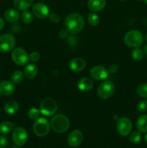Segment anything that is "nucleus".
<instances>
[{
	"mask_svg": "<svg viewBox=\"0 0 147 148\" xmlns=\"http://www.w3.org/2000/svg\"><path fill=\"white\" fill-rule=\"evenodd\" d=\"M33 14L37 18L46 19L48 17L50 14V10L48 7L44 3H36L33 7Z\"/></svg>",
	"mask_w": 147,
	"mask_h": 148,
	"instance_id": "nucleus-11",
	"label": "nucleus"
},
{
	"mask_svg": "<svg viewBox=\"0 0 147 148\" xmlns=\"http://www.w3.org/2000/svg\"><path fill=\"white\" fill-rule=\"evenodd\" d=\"M21 20L24 24H30L33 20V14L29 10H24L20 14Z\"/></svg>",
	"mask_w": 147,
	"mask_h": 148,
	"instance_id": "nucleus-24",
	"label": "nucleus"
},
{
	"mask_svg": "<svg viewBox=\"0 0 147 148\" xmlns=\"http://www.w3.org/2000/svg\"><path fill=\"white\" fill-rule=\"evenodd\" d=\"M40 53H37V52H32L30 54L29 56V60H30L31 62H36L40 59Z\"/></svg>",
	"mask_w": 147,
	"mask_h": 148,
	"instance_id": "nucleus-33",
	"label": "nucleus"
},
{
	"mask_svg": "<svg viewBox=\"0 0 147 148\" xmlns=\"http://www.w3.org/2000/svg\"><path fill=\"white\" fill-rule=\"evenodd\" d=\"M77 87L82 92H89L93 88V82L88 77H82L78 81Z\"/></svg>",
	"mask_w": 147,
	"mask_h": 148,
	"instance_id": "nucleus-16",
	"label": "nucleus"
},
{
	"mask_svg": "<svg viewBox=\"0 0 147 148\" xmlns=\"http://www.w3.org/2000/svg\"><path fill=\"white\" fill-rule=\"evenodd\" d=\"M40 110L37 109L35 107L30 108L27 111V116L32 120H36L39 118L40 116Z\"/></svg>",
	"mask_w": 147,
	"mask_h": 148,
	"instance_id": "nucleus-27",
	"label": "nucleus"
},
{
	"mask_svg": "<svg viewBox=\"0 0 147 148\" xmlns=\"http://www.w3.org/2000/svg\"><path fill=\"white\" fill-rule=\"evenodd\" d=\"M12 60L19 66L25 65L29 61V56L26 51L22 48H16L12 51Z\"/></svg>",
	"mask_w": 147,
	"mask_h": 148,
	"instance_id": "nucleus-7",
	"label": "nucleus"
},
{
	"mask_svg": "<svg viewBox=\"0 0 147 148\" xmlns=\"http://www.w3.org/2000/svg\"><path fill=\"white\" fill-rule=\"evenodd\" d=\"M137 110L141 113H145L147 111V101L143 100L137 104Z\"/></svg>",
	"mask_w": 147,
	"mask_h": 148,
	"instance_id": "nucleus-31",
	"label": "nucleus"
},
{
	"mask_svg": "<svg viewBox=\"0 0 147 148\" xmlns=\"http://www.w3.org/2000/svg\"><path fill=\"white\" fill-rule=\"evenodd\" d=\"M15 86L11 81L4 80L0 82V95L2 96H9L14 93Z\"/></svg>",
	"mask_w": 147,
	"mask_h": 148,
	"instance_id": "nucleus-14",
	"label": "nucleus"
},
{
	"mask_svg": "<svg viewBox=\"0 0 147 148\" xmlns=\"http://www.w3.org/2000/svg\"><path fill=\"white\" fill-rule=\"evenodd\" d=\"M84 20L81 14L72 13L69 14L65 20V28L71 34H77L84 27Z\"/></svg>",
	"mask_w": 147,
	"mask_h": 148,
	"instance_id": "nucleus-1",
	"label": "nucleus"
},
{
	"mask_svg": "<svg viewBox=\"0 0 147 148\" xmlns=\"http://www.w3.org/2000/svg\"><path fill=\"white\" fill-rule=\"evenodd\" d=\"M116 128L120 135L125 137L131 134L132 130V122L127 117H122L118 119L116 123Z\"/></svg>",
	"mask_w": 147,
	"mask_h": 148,
	"instance_id": "nucleus-8",
	"label": "nucleus"
},
{
	"mask_svg": "<svg viewBox=\"0 0 147 148\" xmlns=\"http://www.w3.org/2000/svg\"><path fill=\"white\" fill-rule=\"evenodd\" d=\"M145 142L146 143V144H147V134H146V137H145Z\"/></svg>",
	"mask_w": 147,
	"mask_h": 148,
	"instance_id": "nucleus-36",
	"label": "nucleus"
},
{
	"mask_svg": "<svg viewBox=\"0 0 147 148\" xmlns=\"http://www.w3.org/2000/svg\"><path fill=\"white\" fill-rule=\"evenodd\" d=\"M88 8L92 12L102 11L106 6L105 0H89L88 1Z\"/></svg>",
	"mask_w": 147,
	"mask_h": 148,
	"instance_id": "nucleus-17",
	"label": "nucleus"
},
{
	"mask_svg": "<svg viewBox=\"0 0 147 148\" xmlns=\"http://www.w3.org/2000/svg\"><path fill=\"white\" fill-rule=\"evenodd\" d=\"M115 85L110 80H105L99 85L97 88L98 96L102 99H108L115 92Z\"/></svg>",
	"mask_w": 147,
	"mask_h": 148,
	"instance_id": "nucleus-6",
	"label": "nucleus"
},
{
	"mask_svg": "<svg viewBox=\"0 0 147 148\" xmlns=\"http://www.w3.org/2000/svg\"><path fill=\"white\" fill-rule=\"evenodd\" d=\"M136 127L141 133L147 132V115L142 114L136 121Z\"/></svg>",
	"mask_w": 147,
	"mask_h": 148,
	"instance_id": "nucleus-20",
	"label": "nucleus"
},
{
	"mask_svg": "<svg viewBox=\"0 0 147 148\" xmlns=\"http://www.w3.org/2000/svg\"><path fill=\"white\" fill-rule=\"evenodd\" d=\"M34 0H14V5L17 10H24L30 8L33 4Z\"/></svg>",
	"mask_w": 147,
	"mask_h": 148,
	"instance_id": "nucleus-19",
	"label": "nucleus"
},
{
	"mask_svg": "<svg viewBox=\"0 0 147 148\" xmlns=\"http://www.w3.org/2000/svg\"><path fill=\"white\" fill-rule=\"evenodd\" d=\"M143 1H144V2L145 3V4H147V0H143Z\"/></svg>",
	"mask_w": 147,
	"mask_h": 148,
	"instance_id": "nucleus-37",
	"label": "nucleus"
},
{
	"mask_svg": "<svg viewBox=\"0 0 147 148\" xmlns=\"http://www.w3.org/2000/svg\"><path fill=\"white\" fill-rule=\"evenodd\" d=\"M19 109V105L16 101H10L4 105V110L6 114L9 115H14Z\"/></svg>",
	"mask_w": 147,
	"mask_h": 148,
	"instance_id": "nucleus-21",
	"label": "nucleus"
},
{
	"mask_svg": "<svg viewBox=\"0 0 147 148\" xmlns=\"http://www.w3.org/2000/svg\"><path fill=\"white\" fill-rule=\"evenodd\" d=\"M13 143L17 146H22L27 143L28 135L27 132L22 127H17L13 130L12 132Z\"/></svg>",
	"mask_w": 147,
	"mask_h": 148,
	"instance_id": "nucleus-10",
	"label": "nucleus"
},
{
	"mask_svg": "<svg viewBox=\"0 0 147 148\" xmlns=\"http://www.w3.org/2000/svg\"><path fill=\"white\" fill-rule=\"evenodd\" d=\"M124 43L127 46L131 48H138L144 42L142 33L138 30H131L124 36Z\"/></svg>",
	"mask_w": 147,
	"mask_h": 148,
	"instance_id": "nucleus-3",
	"label": "nucleus"
},
{
	"mask_svg": "<svg viewBox=\"0 0 147 148\" xmlns=\"http://www.w3.org/2000/svg\"><path fill=\"white\" fill-rule=\"evenodd\" d=\"M120 1H125V0H120Z\"/></svg>",
	"mask_w": 147,
	"mask_h": 148,
	"instance_id": "nucleus-39",
	"label": "nucleus"
},
{
	"mask_svg": "<svg viewBox=\"0 0 147 148\" xmlns=\"http://www.w3.org/2000/svg\"><path fill=\"white\" fill-rule=\"evenodd\" d=\"M14 124L10 121H4L0 124V133L2 134H10L14 130Z\"/></svg>",
	"mask_w": 147,
	"mask_h": 148,
	"instance_id": "nucleus-23",
	"label": "nucleus"
},
{
	"mask_svg": "<svg viewBox=\"0 0 147 148\" xmlns=\"http://www.w3.org/2000/svg\"><path fill=\"white\" fill-rule=\"evenodd\" d=\"M15 45V39L12 34H4L0 36V51L9 52L12 50Z\"/></svg>",
	"mask_w": 147,
	"mask_h": 148,
	"instance_id": "nucleus-9",
	"label": "nucleus"
},
{
	"mask_svg": "<svg viewBox=\"0 0 147 148\" xmlns=\"http://www.w3.org/2000/svg\"><path fill=\"white\" fill-rule=\"evenodd\" d=\"M141 134L139 131H135L130 135V141L133 144H137L141 140Z\"/></svg>",
	"mask_w": 147,
	"mask_h": 148,
	"instance_id": "nucleus-30",
	"label": "nucleus"
},
{
	"mask_svg": "<svg viewBox=\"0 0 147 148\" xmlns=\"http://www.w3.org/2000/svg\"><path fill=\"white\" fill-rule=\"evenodd\" d=\"M137 93L141 98H147V83L141 84L137 88Z\"/></svg>",
	"mask_w": 147,
	"mask_h": 148,
	"instance_id": "nucleus-29",
	"label": "nucleus"
},
{
	"mask_svg": "<svg viewBox=\"0 0 147 148\" xmlns=\"http://www.w3.org/2000/svg\"><path fill=\"white\" fill-rule=\"evenodd\" d=\"M23 79H24V74L20 70H17L14 72L11 76L12 82L13 83H20L23 80Z\"/></svg>",
	"mask_w": 147,
	"mask_h": 148,
	"instance_id": "nucleus-25",
	"label": "nucleus"
},
{
	"mask_svg": "<svg viewBox=\"0 0 147 148\" xmlns=\"http://www.w3.org/2000/svg\"><path fill=\"white\" fill-rule=\"evenodd\" d=\"M86 66V62L82 58H75L71 60L69 64V67L74 72H79L83 70Z\"/></svg>",
	"mask_w": 147,
	"mask_h": 148,
	"instance_id": "nucleus-15",
	"label": "nucleus"
},
{
	"mask_svg": "<svg viewBox=\"0 0 147 148\" xmlns=\"http://www.w3.org/2000/svg\"><path fill=\"white\" fill-rule=\"evenodd\" d=\"M4 26V22L1 17H0V30H2V28Z\"/></svg>",
	"mask_w": 147,
	"mask_h": 148,
	"instance_id": "nucleus-35",
	"label": "nucleus"
},
{
	"mask_svg": "<svg viewBox=\"0 0 147 148\" xmlns=\"http://www.w3.org/2000/svg\"><path fill=\"white\" fill-rule=\"evenodd\" d=\"M24 75L28 79H33L35 77L38 72L37 66L33 64H30L24 68Z\"/></svg>",
	"mask_w": 147,
	"mask_h": 148,
	"instance_id": "nucleus-22",
	"label": "nucleus"
},
{
	"mask_svg": "<svg viewBox=\"0 0 147 148\" xmlns=\"http://www.w3.org/2000/svg\"><path fill=\"white\" fill-rule=\"evenodd\" d=\"M4 19L9 23H14L20 18V14L17 9H8L4 14Z\"/></svg>",
	"mask_w": 147,
	"mask_h": 148,
	"instance_id": "nucleus-18",
	"label": "nucleus"
},
{
	"mask_svg": "<svg viewBox=\"0 0 147 148\" xmlns=\"http://www.w3.org/2000/svg\"><path fill=\"white\" fill-rule=\"evenodd\" d=\"M50 124L46 118H38L33 124V132L37 137H45L50 132Z\"/></svg>",
	"mask_w": 147,
	"mask_h": 148,
	"instance_id": "nucleus-5",
	"label": "nucleus"
},
{
	"mask_svg": "<svg viewBox=\"0 0 147 148\" xmlns=\"http://www.w3.org/2000/svg\"><path fill=\"white\" fill-rule=\"evenodd\" d=\"M58 105L53 98H47L43 100L40 105V111L45 116L50 117L57 111Z\"/></svg>",
	"mask_w": 147,
	"mask_h": 148,
	"instance_id": "nucleus-4",
	"label": "nucleus"
},
{
	"mask_svg": "<svg viewBox=\"0 0 147 148\" xmlns=\"http://www.w3.org/2000/svg\"><path fill=\"white\" fill-rule=\"evenodd\" d=\"M84 135L80 130H74L68 137V144L71 147H76L80 145L83 141Z\"/></svg>",
	"mask_w": 147,
	"mask_h": 148,
	"instance_id": "nucleus-13",
	"label": "nucleus"
},
{
	"mask_svg": "<svg viewBox=\"0 0 147 148\" xmlns=\"http://www.w3.org/2000/svg\"><path fill=\"white\" fill-rule=\"evenodd\" d=\"M87 21L89 24L92 26H96L99 24V18L95 13H89L87 17Z\"/></svg>",
	"mask_w": 147,
	"mask_h": 148,
	"instance_id": "nucleus-28",
	"label": "nucleus"
},
{
	"mask_svg": "<svg viewBox=\"0 0 147 148\" xmlns=\"http://www.w3.org/2000/svg\"><path fill=\"white\" fill-rule=\"evenodd\" d=\"M144 53L143 51V50H141L139 48H134L133 50L131 52V56L132 58L136 62H139V61L142 60V59L144 58Z\"/></svg>",
	"mask_w": 147,
	"mask_h": 148,
	"instance_id": "nucleus-26",
	"label": "nucleus"
},
{
	"mask_svg": "<svg viewBox=\"0 0 147 148\" xmlns=\"http://www.w3.org/2000/svg\"><path fill=\"white\" fill-rule=\"evenodd\" d=\"M91 77L96 80H103L108 77V70L102 66H95L89 72Z\"/></svg>",
	"mask_w": 147,
	"mask_h": 148,
	"instance_id": "nucleus-12",
	"label": "nucleus"
},
{
	"mask_svg": "<svg viewBox=\"0 0 147 148\" xmlns=\"http://www.w3.org/2000/svg\"><path fill=\"white\" fill-rule=\"evenodd\" d=\"M146 42H147V33H146Z\"/></svg>",
	"mask_w": 147,
	"mask_h": 148,
	"instance_id": "nucleus-38",
	"label": "nucleus"
},
{
	"mask_svg": "<svg viewBox=\"0 0 147 148\" xmlns=\"http://www.w3.org/2000/svg\"><path fill=\"white\" fill-rule=\"evenodd\" d=\"M48 19L53 23H58L61 20L60 16L58 14H56V13H51V14H49Z\"/></svg>",
	"mask_w": 147,
	"mask_h": 148,
	"instance_id": "nucleus-32",
	"label": "nucleus"
},
{
	"mask_svg": "<svg viewBox=\"0 0 147 148\" xmlns=\"http://www.w3.org/2000/svg\"><path fill=\"white\" fill-rule=\"evenodd\" d=\"M70 122L67 117L63 114H58L53 116L50 121L52 130L57 133H64L69 130Z\"/></svg>",
	"mask_w": 147,
	"mask_h": 148,
	"instance_id": "nucleus-2",
	"label": "nucleus"
},
{
	"mask_svg": "<svg viewBox=\"0 0 147 148\" xmlns=\"http://www.w3.org/2000/svg\"><path fill=\"white\" fill-rule=\"evenodd\" d=\"M8 145V140L3 135H0V148H5Z\"/></svg>",
	"mask_w": 147,
	"mask_h": 148,
	"instance_id": "nucleus-34",
	"label": "nucleus"
}]
</instances>
